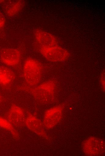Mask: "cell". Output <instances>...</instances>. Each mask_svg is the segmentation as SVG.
Here are the masks:
<instances>
[{
	"mask_svg": "<svg viewBox=\"0 0 105 156\" xmlns=\"http://www.w3.org/2000/svg\"><path fill=\"white\" fill-rule=\"evenodd\" d=\"M20 90L31 95L37 101L43 104L52 102L57 92V85L52 79L44 81L34 86L26 84L19 87Z\"/></svg>",
	"mask_w": 105,
	"mask_h": 156,
	"instance_id": "1",
	"label": "cell"
},
{
	"mask_svg": "<svg viewBox=\"0 0 105 156\" xmlns=\"http://www.w3.org/2000/svg\"><path fill=\"white\" fill-rule=\"evenodd\" d=\"M0 128L9 131L15 139L19 138V135L15 128L7 119L0 116Z\"/></svg>",
	"mask_w": 105,
	"mask_h": 156,
	"instance_id": "12",
	"label": "cell"
},
{
	"mask_svg": "<svg viewBox=\"0 0 105 156\" xmlns=\"http://www.w3.org/2000/svg\"><path fill=\"white\" fill-rule=\"evenodd\" d=\"M83 148L88 155H101L104 152V143L100 139L91 137L84 142Z\"/></svg>",
	"mask_w": 105,
	"mask_h": 156,
	"instance_id": "6",
	"label": "cell"
},
{
	"mask_svg": "<svg viewBox=\"0 0 105 156\" xmlns=\"http://www.w3.org/2000/svg\"><path fill=\"white\" fill-rule=\"evenodd\" d=\"M43 68L41 64L37 60L31 58L24 61L23 68V74L26 84L34 86L39 84L42 79Z\"/></svg>",
	"mask_w": 105,
	"mask_h": 156,
	"instance_id": "2",
	"label": "cell"
},
{
	"mask_svg": "<svg viewBox=\"0 0 105 156\" xmlns=\"http://www.w3.org/2000/svg\"><path fill=\"white\" fill-rule=\"evenodd\" d=\"M4 1V0H0V3H1L2 2H3Z\"/></svg>",
	"mask_w": 105,
	"mask_h": 156,
	"instance_id": "16",
	"label": "cell"
},
{
	"mask_svg": "<svg viewBox=\"0 0 105 156\" xmlns=\"http://www.w3.org/2000/svg\"><path fill=\"white\" fill-rule=\"evenodd\" d=\"M15 78L13 71L9 68L0 66V85L7 88L11 85Z\"/></svg>",
	"mask_w": 105,
	"mask_h": 156,
	"instance_id": "10",
	"label": "cell"
},
{
	"mask_svg": "<svg viewBox=\"0 0 105 156\" xmlns=\"http://www.w3.org/2000/svg\"><path fill=\"white\" fill-rule=\"evenodd\" d=\"M21 58L20 51L16 49L5 48L0 52V59L2 62L6 65L14 67L20 63Z\"/></svg>",
	"mask_w": 105,
	"mask_h": 156,
	"instance_id": "7",
	"label": "cell"
},
{
	"mask_svg": "<svg viewBox=\"0 0 105 156\" xmlns=\"http://www.w3.org/2000/svg\"><path fill=\"white\" fill-rule=\"evenodd\" d=\"M63 109L61 106H57L47 110L45 112L43 124L46 128L51 129L56 126L61 121Z\"/></svg>",
	"mask_w": 105,
	"mask_h": 156,
	"instance_id": "4",
	"label": "cell"
},
{
	"mask_svg": "<svg viewBox=\"0 0 105 156\" xmlns=\"http://www.w3.org/2000/svg\"><path fill=\"white\" fill-rule=\"evenodd\" d=\"M6 19L3 14L0 11V29L3 28L5 26Z\"/></svg>",
	"mask_w": 105,
	"mask_h": 156,
	"instance_id": "14",
	"label": "cell"
},
{
	"mask_svg": "<svg viewBox=\"0 0 105 156\" xmlns=\"http://www.w3.org/2000/svg\"><path fill=\"white\" fill-rule=\"evenodd\" d=\"M7 119L15 128H21L25 125L26 118L23 109L18 105H11L6 114Z\"/></svg>",
	"mask_w": 105,
	"mask_h": 156,
	"instance_id": "5",
	"label": "cell"
},
{
	"mask_svg": "<svg viewBox=\"0 0 105 156\" xmlns=\"http://www.w3.org/2000/svg\"><path fill=\"white\" fill-rule=\"evenodd\" d=\"M23 1L17 0L11 2L6 6L5 11L9 16H12L16 15L22 9L24 6Z\"/></svg>",
	"mask_w": 105,
	"mask_h": 156,
	"instance_id": "11",
	"label": "cell"
},
{
	"mask_svg": "<svg viewBox=\"0 0 105 156\" xmlns=\"http://www.w3.org/2000/svg\"><path fill=\"white\" fill-rule=\"evenodd\" d=\"M34 37L39 47L58 45L57 39L54 35L42 29L36 30Z\"/></svg>",
	"mask_w": 105,
	"mask_h": 156,
	"instance_id": "9",
	"label": "cell"
},
{
	"mask_svg": "<svg viewBox=\"0 0 105 156\" xmlns=\"http://www.w3.org/2000/svg\"><path fill=\"white\" fill-rule=\"evenodd\" d=\"M39 50L42 55L47 60L52 62H62L67 60L70 56L68 51L58 45L40 46Z\"/></svg>",
	"mask_w": 105,
	"mask_h": 156,
	"instance_id": "3",
	"label": "cell"
},
{
	"mask_svg": "<svg viewBox=\"0 0 105 156\" xmlns=\"http://www.w3.org/2000/svg\"><path fill=\"white\" fill-rule=\"evenodd\" d=\"M3 97L1 95V94L0 92V104L3 101Z\"/></svg>",
	"mask_w": 105,
	"mask_h": 156,
	"instance_id": "15",
	"label": "cell"
},
{
	"mask_svg": "<svg viewBox=\"0 0 105 156\" xmlns=\"http://www.w3.org/2000/svg\"><path fill=\"white\" fill-rule=\"evenodd\" d=\"M25 123L30 130L37 135L44 138L47 137L43 123L36 116L29 114L26 117Z\"/></svg>",
	"mask_w": 105,
	"mask_h": 156,
	"instance_id": "8",
	"label": "cell"
},
{
	"mask_svg": "<svg viewBox=\"0 0 105 156\" xmlns=\"http://www.w3.org/2000/svg\"><path fill=\"white\" fill-rule=\"evenodd\" d=\"M99 80L101 88L103 90H105V72L104 71L101 72Z\"/></svg>",
	"mask_w": 105,
	"mask_h": 156,
	"instance_id": "13",
	"label": "cell"
}]
</instances>
